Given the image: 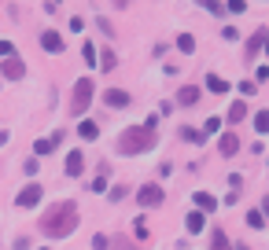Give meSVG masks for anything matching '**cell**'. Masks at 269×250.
Listing matches in <instances>:
<instances>
[{
	"mask_svg": "<svg viewBox=\"0 0 269 250\" xmlns=\"http://www.w3.org/2000/svg\"><path fill=\"white\" fill-rule=\"evenodd\" d=\"M74 228H78V206H74V202H55L52 210L41 214V232L48 239H63V236H70Z\"/></svg>",
	"mask_w": 269,
	"mask_h": 250,
	"instance_id": "cell-1",
	"label": "cell"
},
{
	"mask_svg": "<svg viewBox=\"0 0 269 250\" xmlns=\"http://www.w3.org/2000/svg\"><path fill=\"white\" fill-rule=\"evenodd\" d=\"M151 144H155V129L140 125V129H126L115 147H118V155H144Z\"/></svg>",
	"mask_w": 269,
	"mask_h": 250,
	"instance_id": "cell-2",
	"label": "cell"
},
{
	"mask_svg": "<svg viewBox=\"0 0 269 250\" xmlns=\"http://www.w3.org/2000/svg\"><path fill=\"white\" fill-rule=\"evenodd\" d=\"M92 103V78L74 81V96H70V114H85Z\"/></svg>",
	"mask_w": 269,
	"mask_h": 250,
	"instance_id": "cell-3",
	"label": "cell"
},
{
	"mask_svg": "<svg viewBox=\"0 0 269 250\" xmlns=\"http://www.w3.org/2000/svg\"><path fill=\"white\" fill-rule=\"evenodd\" d=\"M136 202H140L144 210H155V206H162V202H166V195H162L159 184H144V188L136 191Z\"/></svg>",
	"mask_w": 269,
	"mask_h": 250,
	"instance_id": "cell-4",
	"label": "cell"
},
{
	"mask_svg": "<svg viewBox=\"0 0 269 250\" xmlns=\"http://www.w3.org/2000/svg\"><path fill=\"white\" fill-rule=\"evenodd\" d=\"M41 195H44V191H41V184H26V188L15 195V206L30 210V206H37V202H41Z\"/></svg>",
	"mask_w": 269,
	"mask_h": 250,
	"instance_id": "cell-5",
	"label": "cell"
},
{
	"mask_svg": "<svg viewBox=\"0 0 269 250\" xmlns=\"http://www.w3.org/2000/svg\"><path fill=\"white\" fill-rule=\"evenodd\" d=\"M218 151L225 155V159H233V155L240 151V136H236V133H225V136L218 140Z\"/></svg>",
	"mask_w": 269,
	"mask_h": 250,
	"instance_id": "cell-6",
	"label": "cell"
},
{
	"mask_svg": "<svg viewBox=\"0 0 269 250\" xmlns=\"http://www.w3.org/2000/svg\"><path fill=\"white\" fill-rule=\"evenodd\" d=\"M22 74H26V67H22V59H18V55L4 59V78H7V81H18Z\"/></svg>",
	"mask_w": 269,
	"mask_h": 250,
	"instance_id": "cell-7",
	"label": "cell"
},
{
	"mask_svg": "<svg viewBox=\"0 0 269 250\" xmlns=\"http://www.w3.org/2000/svg\"><path fill=\"white\" fill-rule=\"evenodd\" d=\"M192 202L199 206V214H210V210H218V199L210 195V191H196V195H192Z\"/></svg>",
	"mask_w": 269,
	"mask_h": 250,
	"instance_id": "cell-8",
	"label": "cell"
},
{
	"mask_svg": "<svg viewBox=\"0 0 269 250\" xmlns=\"http://www.w3.org/2000/svg\"><path fill=\"white\" fill-rule=\"evenodd\" d=\"M266 44H269V30H266V26H258V33L251 37V41H247V59H251L258 48H266Z\"/></svg>",
	"mask_w": 269,
	"mask_h": 250,
	"instance_id": "cell-9",
	"label": "cell"
},
{
	"mask_svg": "<svg viewBox=\"0 0 269 250\" xmlns=\"http://www.w3.org/2000/svg\"><path fill=\"white\" fill-rule=\"evenodd\" d=\"M104 103H107V107H129V92H122V88H107V92H104Z\"/></svg>",
	"mask_w": 269,
	"mask_h": 250,
	"instance_id": "cell-10",
	"label": "cell"
},
{
	"mask_svg": "<svg viewBox=\"0 0 269 250\" xmlns=\"http://www.w3.org/2000/svg\"><path fill=\"white\" fill-rule=\"evenodd\" d=\"M41 48H48V52H63V37L55 33V30H44V33H41Z\"/></svg>",
	"mask_w": 269,
	"mask_h": 250,
	"instance_id": "cell-11",
	"label": "cell"
},
{
	"mask_svg": "<svg viewBox=\"0 0 269 250\" xmlns=\"http://www.w3.org/2000/svg\"><path fill=\"white\" fill-rule=\"evenodd\" d=\"M81 169H85V159H81V151H70V155H67V177H78Z\"/></svg>",
	"mask_w": 269,
	"mask_h": 250,
	"instance_id": "cell-12",
	"label": "cell"
},
{
	"mask_svg": "<svg viewBox=\"0 0 269 250\" xmlns=\"http://www.w3.org/2000/svg\"><path fill=\"white\" fill-rule=\"evenodd\" d=\"M210 250H233V243H229V236L221 228H214V236H210Z\"/></svg>",
	"mask_w": 269,
	"mask_h": 250,
	"instance_id": "cell-13",
	"label": "cell"
},
{
	"mask_svg": "<svg viewBox=\"0 0 269 250\" xmlns=\"http://www.w3.org/2000/svg\"><path fill=\"white\" fill-rule=\"evenodd\" d=\"M207 88L214 92V96H221V92H229V81L218 78V74H210V78H207Z\"/></svg>",
	"mask_w": 269,
	"mask_h": 250,
	"instance_id": "cell-14",
	"label": "cell"
},
{
	"mask_svg": "<svg viewBox=\"0 0 269 250\" xmlns=\"http://www.w3.org/2000/svg\"><path fill=\"white\" fill-rule=\"evenodd\" d=\"M177 99H181V103H184V107H192V103H196V99H199V88H192V85H184V88L177 92Z\"/></svg>",
	"mask_w": 269,
	"mask_h": 250,
	"instance_id": "cell-15",
	"label": "cell"
},
{
	"mask_svg": "<svg viewBox=\"0 0 269 250\" xmlns=\"http://www.w3.org/2000/svg\"><path fill=\"white\" fill-rule=\"evenodd\" d=\"M78 133H81V140H96V136H100V125H96V122H81Z\"/></svg>",
	"mask_w": 269,
	"mask_h": 250,
	"instance_id": "cell-16",
	"label": "cell"
},
{
	"mask_svg": "<svg viewBox=\"0 0 269 250\" xmlns=\"http://www.w3.org/2000/svg\"><path fill=\"white\" fill-rule=\"evenodd\" d=\"M244 118H247V103L240 99V103L229 107V122H244Z\"/></svg>",
	"mask_w": 269,
	"mask_h": 250,
	"instance_id": "cell-17",
	"label": "cell"
},
{
	"mask_svg": "<svg viewBox=\"0 0 269 250\" xmlns=\"http://www.w3.org/2000/svg\"><path fill=\"white\" fill-rule=\"evenodd\" d=\"M107 173H111V166H100V177L92 180V191H96V195H100V191H107Z\"/></svg>",
	"mask_w": 269,
	"mask_h": 250,
	"instance_id": "cell-18",
	"label": "cell"
},
{
	"mask_svg": "<svg viewBox=\"0 0 269 250\" xmlns=\"http://www.w3.org/2000/svg\"><path fill=\"white\" fill-rule=\"evenodd\" d=\"M184 225H188V232H203V214H199V210H192Z\"/></svg>",
	"mask_w": 269,
	"mask_h": 250,
	"instance_id": "cell-19",
	"label": "cell"
},
{
	"mask_svg": "<svg viewBox=\"0 0 269 250\" xmlns=\"http://www.w3.org/2000/svg\"><path fill=\"white\" fill-rule=\"evenodd\" d=\"M177 48H181V52H196V37H192V33H181V37H177Z\"/></svg>",
	"mask_w": 269,
	"mask_h": 250,
	"instance_id": "cell-20",
	"label": "cell"
},
{
	"mask_svg": "<svg viewBox=\"0 0 269 250\" xmlns=\"http://www.w3.org/2000/svg\"><path fill=\"white\" fill-rule=\"evenodd\" d=\"M181 136H184L188 144H203V129H188V125H184V129H181Z\"/></svg>",
	"mask_w": 269,
	"mask_h": 250,
	"instance_id": "cell-21",
	"label": "cell"
},
{
	"mask_svg": "<svg viewBox=\"0 0 269 250\" xmlns=\"http://www.w3.org/2000/svg\"><path fill=\"white\" fill-rule=\"evenodd\" d=\"M255 129L258 133H269V110H258L255 114Z\"/></svg>",
	"mask_w": 269,
	"mask_h": 250,
	"instance_id": "cell-22",
	"label": "cell"
},
{
	"mask_svg": "<svg viewBox=\"0 0 269 250\" xmlns=\"http://www.w3.org/2000/svg\"><path fill=\"white\" fill-rule=\"evenodd\" d=\"M81 55H85V63H89V67H96V63H100V55H96V44H85V48H81Z\"/></svg>",
	"mask_w": 269,
	"mask_h": 250,
	"instance_id": "cell-23",
	"label": "cell"
},
{
	"mask_svg": "<svg viewBox=\"0 0 269 250\" xmlns=\"http://www.w3.org/2000/svg\"><path fill=\"white\" fill-rule=\"evenodd\" d=\"M126 195H129V188H126V184H118V188H111V191H107V199H111V202H122Z\"/></svg>",
	"mask_w": 269,
	"mask_h": 250,
	"instance_id": "cell-24",
	"label": "cell"
},
{
	"mask_svg": "<svg viewBox=\"0 0 269 250\" xmlns=\"http://www.w3.org/2000/svg\"><path fill=\"white\" fill-rule=\"evenodd\" d=\"M33 151H37V155H52V151H55V140H37Z\"/></svg>",
	"mask_w": 269,
	"mask_h": 250,
	"instance_id": "cell-25",
	"label": "cell"
},
{
	"mask_svg": "<svg viewBox=\"0 0 269 250\" xmlns=\"http://www.w3.org/2000/svg\"><path fill=\"white\" fill-rule=\"evenodd\" d=\"M11 55H18V52H15V44H7V41H0V59H11Z\"/></svg>",
	"mask_w": 269,
	"mask_h": 250,
	"instance_id": "cell-26",
	"label": "cell"
},
{
	"mask_svg": "<svg viewBox=\"0 0 269 250\" xmlns=\"http://www.w3.org/2000/svg\"><path fill=\"white\" fill-rule=\"evenodd\" d=\"M262 221H266V217L258 214V210H251V214H247V225H251V228H262Z\"/></svg>",
	"mask_w": 269,
	"mask_h": 250,
	"instance_id": "cell-27",
	"label": "cell"
},
{
	"mask_svg": "<svg viewBox=\"0 0 269 250\" xmlns=\"http://www.w3.org/2000/svg\"><path fill=\"white\" fill-rule=\"evenodd\" d=\"M218 129H221L218 118H207V125H203V136H207V133H218Z\"/></svg>",
	"mask_w": 269,
	"mask_h": 250,
	"instance_id": "cell-28",
	"label": "cell"
},
{
	"mask_svg": "<svg viewBox=\"0 0 269 250\" xmlns=\"http://www.w3.org/2000/svg\"><path fill=\"white\" fill-rule=\"evenodd\" d=\"M107 243H111L107 236H96V239H92V250H107Z\"/></svg>",
	"mask_w": 269,
	"mask_h": 250,
	"instance_id": "cell-29",
	"label": "cell"
},
{
	"mask_svg": "<svg viewBox=\"0 0 269 250\" xmlns=\"http://www.w3.org/2000/svg\"><path fill=\"white\" fill-rule=\"evenodd\" d=\"M240 92H244V96H255V92H258V85H251V81H244V85H240Z\"/></svg>",
	"mask_w": 269,
	"mask_h": 250,
	"instance_id": "cell-30",
	"label": "cell"
},
{
	"mask_svg": "<svg viewBox=\"0 0 269 250\" xmlns=\"http://www.w3.org/2000/svg\"><path fill=\"white\" fill-rule=\"evenodd\" d=\"M136 239H140V243L147 239V225H144V221H136Z\"/></svg>",
	"mask_w": 269,
	"mask_h": 250,
	"instance_id": "cell-31",
	"label": "cell"
},
{
	"mask_svg": "<svg viewBox=\"0 0 269 250\" xmlns=\"http://www.w3.org/2000/svg\"><path fill=\"white\" fill-rule=\"evenodd\" d=\"M258 214H262V217H269V199L262 202V210H258Z\"/></svg>",
	"mask_w": 269,
	"mask_h": 250,
	"instance_id": "cell-32",
	"label": "cell"
},
{
	"mask_svg": "<svg viewBox=\"0 0 269 250\" xmlns=\"http://www.w3.org/2000/svg\"><path fill=\"white\" fill-rule=\"evenodd\" d=\"M0 144H7V133H0Z\"/></svg>",
	"mask_w": 269,
	"mask_h": 250,
	"instance_id": "cell-33",
	"label": "cell"
},
{
	"mask_svg": "<svg viewBox=\"0 0 269 250\" xmlns=\"http://www.w3.org/2000/svg\"><path fill=\"white\" fill-rule=\"evenodd\" d=\"M266 52H269V44H266Z\"/></svg>",
	"mask_w": 269,
	"mask_h": 250,
	"instance_id": "cell-34",
	"label": "cell"
}]
</instances>
